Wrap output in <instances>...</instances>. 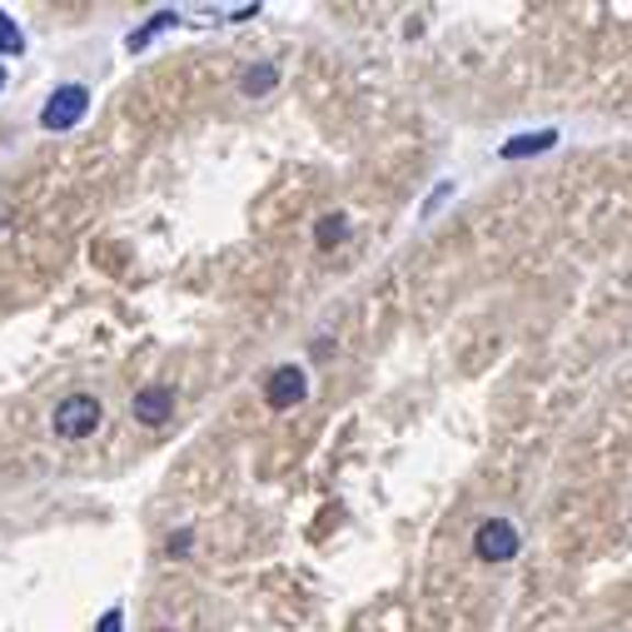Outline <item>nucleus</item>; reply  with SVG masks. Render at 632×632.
<instances>
[{"label":"nucleus","instance_id":"nucleus-1","mask_svg":"<svg viewBox=\"0 0 632 632\" xmlns=\"http://www.w3.org/2000/svg\"><path fill=\"white\" fill-rule=\"evenodd\" d=\"M100 418H105V408H100V398L95 394H70V398H60L55 404V433L60 439H90V433L100 429Z\"/></svg>","mask_w":632,"mask_h":632},{"label":"nucleus","instance_id":"nucleus-2","mask_svg":"<svg viewBox=\"0 0 632 632\" xmlns=\"http://www.w3.org/2000/svg\"><path fill=\"white\" fill-rule=\"evenodd\" d=\"M90 110V90L86 86H60L41 110V125L45 129H76Z\"/></svg>","mask_w":632,"mask_h":632},{"label":"nucleus","instance_id":"nucleus-3","mask_svg":"<svg viewBox=\"0 0 632 632\" xmlns=\"http://www.w3.org/2000/svg\"><path fill=\"white\" fill-rule=\"evenodd\" d=\"M478 557L483 563H508V557H518V548H523V538H518V528L508 523V518H488V523L478 528Z\"/></svg>","mask_w":632,"mask_h":632},{"label":"nucleus","instance_id":"nucleus-4","mask_svg":"<svg viewBox=\"0 0 632 632\" xmlns=\"http://www.w3.org/2000/svg\"><path fill=\"white\" fill-rule=\"evenodd\" d=\"M304 394H309V379H304V369H294V364H279L274 374L264 379V404L269 408H294Z\"/></svg>","mask_w":632,"mask_h":632},{"label":"nucleus","instance_id":"nucleus-5","mask_svg":"<svg viewBox=\"0 0 632 632\" xmlns=\"http://www.w3.org/2000/svg\"><path fill=\"white\" fill-rule=\"evenodd\" d=\"M129 414L145 424V429H160L165 418L174 414V394L165 384H150V388H139L135 398H129Z\"/></svg>","mask_w":632,"mask_h":632},{"label":"nucleus","instance_id":"nucleus-6","mask_svg":"<svg viewBox=\"0 0 632 632\" xmlns=\"http://www.w3.org/2000/svg\"><path fill=\"white\" fill-rule=\"evenodd\" d=\"M553 145H557V135H553V129H538V135H518V139H508V145H504V150H498V155H504V160H523V155L553 150Z\"/></svg>","mask_w":632,"mask_h":632},{"label":"nucleus","instance_id":"nucleus-7","mask_svg":"<svg viewBox=\"0 0 632 632\" xmlns=\"http://www.w3.org/2000/svg\"><path fill=\"white\" fill-rule=\"evenodd\" d=\"M174 21H180V15H174V11H155L150 21L139 25V31H129V35H125V45H129V50H145V45H150L160 31H170Z\"/></svg>","mask_w":632,"mask_h":632},{"label":"nucleus","instance_id":"nucleus-8","mask_svg":"<svg viewBox=\"0 0 632 632\" xmlns=\"http://www.w3.org/2000/svg\"><path fill=\"white\" fill-rule=\"evenodd\" d=\"M279 70L274 65H255V70H245V95H264V90H274Z\"/></svg>","mask_w":632,"mask_h":632},{"label":"nucleus","instance_id":"nucleus-9","mask_svg":"<svg viewBox=\"0 0 632 632\" xmlns=\"http://www.w3.org/2000/svg\"><path fill=\"white\" fill-rule=\"evenodd\" d=\"M343 235H349V219H343V215H324L319 219V249H334Z\"/></svg>","mask_w":632,"mask_h":632},{"label":"nucleus","instance_id":"nucleus-10","mask_svg":"<svg viewBox=\"0 0 632 632\" xmlns=\"http://www.w3.org/2000/svg\"><path fill=\"white\" fill-rule=\"evenodd\" d=\"M25 50V35L15 31V21L0 11V55H21Z\"/></svg>","mask_w":632,"mask_h":632},{"label":"nucleus","instance_id":"nucleus-11","mask_svg":"<svg viewBox=\"0 0 632 632\" xmlns=\"http://www.w3.org/2000/svg\"><path fill=\"white\" fill-rule=\"evenodd\" d=\"M449 194H453V180H443V184H439V190H433V194H429V200H424V219H429V215H433V210H439V204H443V200H449Z\"/></svg>","mask_w":632,"mask_h":632},{"label":"nucleus","instance_id":"nucleus-12","mask_svg":"<svg viewBox=\"0 0 632 632\" xmlns=\"http://www.w3.org/2000/svg\"><path fill=\"white\" fill-rule=\"evenodd\" d=\"M120 628H125V612H120V608H110L105 618H100V632H120Z\"/></svg>","mask_w":632,"mask_h":632},{"label":"nucleus","instance_id":"nucleus-13","mask_svg":"<svg viewBox=\"0 0 632 632\" xmlns=\"http://www.w3.org/2000/svg\"><path fill=\"white\" fill-rule=\"evenodd\" d=\"M0 90H5V70H0Z\"/></svg>","mask_w":632,"mask_h":632},{"label":"nucleus","instance_id":"nucleus-14","mask_svg":"<svg viewBox=\"0 0 632 632\" xmlns=\"http://www.w3.org/2000/svg\"><path fill=\"white\" fill-rule=\"evenodd\" d=\"M165 632H170V628H165Z\"/></svg>","mask_w":632,"mask_h":632}]
</instances>
